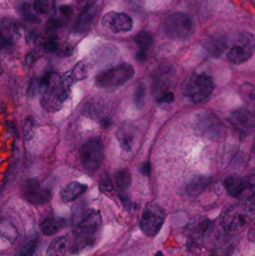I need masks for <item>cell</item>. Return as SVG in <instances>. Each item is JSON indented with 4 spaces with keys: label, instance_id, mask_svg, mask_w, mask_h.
Instances as JSON below:
<instances>
[{
    "label": "cell",
    "instance_id": "cell-13",
    "mask_svg": "<svg viewBox=\"0 0 255 256\" xmlns=\"http://www.w3.org/2000/svg\"><path fill=\"white\" fill-rule=\"evenodd\" d=\"M198 132L204 138H210V139H216L224 132L222 124L215 115L210 112H205L204 115H200L198 119Z\"/></svg>",
    "mask_w": 255,
    "mask_h": 256
},
{
    "label": "cell",
    "instance_id": "cell-26",
    "mask_svg": "<svg viewBox=\"0 0 255 256\" xmlns=\"http://www.w3.org/2000/svg\"><path fill=\"white\" fill-rule=\"evenodd\" d=\"M130 182H132V178H130V172L128 170L122 169L115 174V186L118 188L122 195H125V192L129 188Z\"/></svg>",
    "mask_w": 255,
    "mask_h": 256
},
{
    "label": "cell",
    "instance_id": "cell-9",
    "mask_svg": "<svg viewBox=\"0 0 255 256\" xmlns=\"http://www.w3.org/2000/svg\"><path fill=\"white\" fill-rule=\"evenodd\" d=\"M104 158V150H102V142L98 140H90L85 142L80 149V160L84 168L90 172H94L102 164Z\"/></svg>",
    "mask_w": 255,
    "mask_h": 256
},
{
    "label": "cell",
    "instance_id": "cell-11",
    "mask_svg": "<svg viewBox=\"0 0 255 256\" xmlns=\"http://www.w3.org/2000/svg\"><path fill=\"white\" fill-rule=\"evenodd\" d=\"M22 195L29 202L34 205H44L52 199V192L49 189H42L39 182L30 179L22 185Z\"/></svg>",
    "mask_w": 255,
    "mask_h": 256
},
{
    "label": "cell",
    "instance_id": "cell-24",
    "mask_svg": "<svg viewBox=\"0 0 255 256\" xmlns=\"http://www.w3.org/2000/svg\"><path fill=\"white\" fill-rule=\"evenodd\" d=\"M36 42H39L40 46H42L45 52H50V54H52V52H56L58 50L60 49L59 42L55 39L54 35H49V34L40 35V36L36 39Z\"/></svg>",
    "mask_w": 255,
    "mask_h": 256
},
{
    "label": "cell",
    "instance_id": "cell-34",
    "mask_svg": "<svg viewBox=\"0 0 255 256\" xmlns=\"http://www.w3.org/2000/svg\"><path fill=\"white\" fill-rule=\"evenodd\" d=\"M60 14L64 18H69L72 16V9L70 6H68V5H62V6H60Z\"/></svg>",
    "mask_w": 255,
    "mask_h": 256
},
{
    "label": "cell",
    "instance_id": "cell-20",
    "mask_svg": "<svg viewBox=\"0 0 255 256\" xmlns=\"http://www.w3.org/2000/svg\"><path fill=\"white\" fill-rule=\"evenodd\" d=\"M118 140H119L120 145L124 150H130L132 149V142H134V129H132L130 125H124L122 128H120V130L118 132Z\"/></svg>",
    "mask_w": 255,
    "mask_h": 256
},
{
    "label": "cell",
    "instance_id": "cell-38",
    "mask_svg": "<svg viewBox=\"0 0 255 256\" xmlns=\"http://www.w3.org/2000/svg\"><path fill=\"white\" fill-rule=\"evenodd\" d=\"M252 156L255 158V142H254V145H252Z\"/></svg>",
    "mask_w": 255,
    "mask_h": 256
},
{
    "label": "cell",
    "instance_id": "cell-35",
    "mask_svg": "<svg viewBox=\"0 0 255 256\" xmlns=\"http://www.w3.org/2000/svg\"><path fill=\"white\" fill-rule=\"evenodd\" d=\"M142 99H144V88L140 86L139 89L136 90V104L138 105L142 104Z\"/></svg>",
    "mask_w": 255,
    "mask_h": 256
},
{
    "label": "cell",
    "instance_id": "cell-18",
    "mask_svg": "<svg viewBox=\"0 0 255 256\" xmlns=\"http://www.w3.org/2000/svg\"><path fill=\"white\" fill-rule=\"evenodd\" d=\"M94 14H95V6L92 5V8H89L85 12H80V16L78 18L76 22H75L74 32H84L89 29V26L92 25V20H94Z\"/></svg>",
    "mask_w": 255,
    "mask_h": 256
},
{
    "label": "cell",
    "instance_id": "cell-14",
    "mask_svg": "<svg viewBox=\"0 0 255 256\" xmlns=\"http://www.w3.org/2000/svg\"><path fill=\"white\" fill-rule=\"evenodd\" d=\"M19 36V26L14 20L0 19V49H12L18 42Z\"/></svg>",
    "mask_w": 255,
    "mask_h": 256
},
{
    "label": "cell",
    "instance_id": "cell-16",
    "mask_svg": "<svg viewBox=\"0 0 255 256\" xmlns=\"http://www.w3.org/2000/svg\"><path fill=\"white\" fill-rule=\"evenodd\" d=\"M88 186L85 184H82V182H72L70 184H68L64 189L62 190V200L64 202H74L75 199L80 196V195L84 194L86 192Z\"/></svg>",
    "mask_w": 255,
    "mask_h": 256
},
{
    "label": "cell",
    "instance_id": "cell-4",
    "mask_svg": "<svg viewBox=\"0 0 255 256\" xmlns=\"http://www.w3.org/2000/svg\"><path fill=\"white\" fill-rule=\"evenodd\" d=\"M215 84L212 76L206 74H196L189 78L185 84L184 92L192 102L200 104L212 95Z\"/></svg>",
    "mask_w": 255,
    "mask_h": 256
},
{
    "label": "cell",
    "instance_id": "cell-39",
    "mask_svg": "<svg viewBox=\"0 0 255 256\" xmlns=\"http://www.w3.org/2000/svg\"><path fill=\"white\" fill-rule=\"evenodd\" d=\"M2 60H0V75H2Z\"/></svg>",
    "mask_w": 255,
    "mask_h": 256
},
{
    "label": "cell",
    "instance_id": "cell-6",
    "mask_svg": "<svg viewBox=\"0 0 255 256\" xmlns=\"http://www.w3.org/2000/svg\"><path fill=\"white\" fill-rule=\"evenodd\" d=\"M194 28L192 18L185 12H174L165 19L162 24L164 32L172 39H185L189 36Z\"/></svg>",
    "mask_w": 255,
    "mask_h": 256
},
{
    "label": "cell",
    "instance_id": "cell-15",
    "mask_svg": "<svg viewBox=\"0 0 255 256\" xmlns=\"http://www.w3.org/2000/svg\"><path fill=\"white\" fill-rule=\"evenodd\" d=\"M134 42L138 46V52H136V59L139 62H144L146 59L148 50L152 46V36L150 32H140L139 34L135 35Z\"/></svg>",
    "mask_w": 255,
    "mask_h": 256
},
{
    "label": "cell",
    "instance_id": "cell-10",
    "mask_svg": "<svg viewBox=\"0 0 255 256\" xmlns=\"http://www.w3.org/2000/svg\"><path fill=\"white\" fill-rule=\"evenodd\" d=\"M229 122L240 134H250L255 129V112L249 108H240L230 114Z\"/></svg>",
    "mask_w": 255,
    "mask_h": 256
},
{
    "label": "cell",
    "instance_id": "cell-32",
    "mask_svg": "<svg viewBox=\"0 0 255 256\" xmlns=\"http://www.w3.org/2000/svg\"><path fill=\"white\" fill-rule=\"evenodd\" d=\"M94 2L95 0H75V8L78 9V12H82L92 8Z\"/></svg>",
    "mask_w": 255,
    "mask_h": 256
},
{
    "label": "cell",
    "instance_id": "cell-1",
    "mask_svg": "<svg viewBox=\"0 0 255 256\" xmlns=\"http://www.w3.org/2000/svg\"><path fill=\"white\" fill-rule=\"evenodd\" d=\"M38 92H42V106L49 112H55L62 109L68 99L70 89L62 82V76L56 72H48L38 82Z\"/></svg>",
    "mask_w": 255,
    "mask_h": 256
},
{
    "label": "cell",
    "instance_id": "cell-21",
    "mask_svg": "<svg viewBox=\"0 0 255 256\" xmlns=\"http://www.w3.org/2000/svg\"><path fill=\"white\" fill-rule=\"evenodd\" d=\"M62 219H55V218H46L45 220H42V222L40 224V230L44 235H55L60 229L62 228Z\"/></svg>",
    "mask_w": 255,
    "mask_h": 256
},
{
    "label": "cell",
    "instance_id": "cell-31",
    "mask_svg": "<svg viewBox=\"0 0 255 256\" xmlns=\"http://www.w3.org/2000/svg\"><path fill=\"white\" fill-rule=\"evenodd\" d=\"M156 102L160 105H169L174 102V94L172 92H165L162 95H159L156 99Z\"/></svg>",
    "mask_w": 255,
    "mask_h": 256
},
{
    "label": "cell",
    "instance_id": "cell-28",
    "mask_svg": "<svg viewBox=\"0 0 255 256\" xmlns=\"http://www.w3.org/2000/svg\"><path fill=\"white\" fill-rule=\"evenodd\" d=\"M32 9H34V12H36V14H46L50 10L49 0H35L34 4H32Z\"/></svg>",
    "mask_w": 255,
    "mask_h": 256
},
{
    "label": "cell",
    "instance_id": "cell-3",
    "mask_svg": "<svg viewBox=\"0 0 255 256\" xmlns=\"http://www.w3.org/2000/svg\"><path fill=\"white\" fill-rule=\"evenodd\" d=\"M255 52V35L242 32L236 35L232 46L228 50V60L232 64L248 62Z\"/></svg>",
    "mask_w": 255,
    "mask_h": 256
},
{
    "label": "cell",
    "instance_id": "cell-8",
    "mask_svg": "<svg viewBox=\"0 0 255 256\" xmlns=\"http://www.w3.org/2000/svg\"><path fill=\"white\" fill-rule=\"evenodd\" d=\"M102 226V214L92 212L80 222L76 226V244L80 246H89L95 242L94 236Z\"/></svg>",
    "mask_w": 255,
    "mask_h": 256
},
{
    "label": "cell",
    "instance_id": "cell-33",
    "mask_svg": "<svg viewBox=\"0 0 255 256\" xmlns=\"http://www.w3.org/2000/svg\"><path fill=\"white\" fill-rule=\"evenodd\" d=\"M35 245H36V242H28L26 245H25L24 248H22V252H20V254L22 255H32V252H34V250H35Z\"/></svg>",
    "mask_w": 255,
    "mask_h": 256
},
{
    "label": "cell",
    "instance_id": "cell-5",
    "mask_svg": "<svg viewBox=\"0 0 255 256\" xmlns=\"http://www.w3.org/2000/svg\"><path fill=\"white\" fill-rule=\"evenodd\" d=\"M132 76H134V68L130 64H120L100 72L95 79V82L99 88L108 89V88L122 86Z\"/></svg>",
    "mask_w": 255,
    "mask_h": 256
},
{
    "label": "cell",
    "instance_id": "cell-17",
    "mask_svg": "<svg viewBox=\"0 0 255 256\" xmlns=\"http://www.w3.org/2000/svg\"><path fill=\"white\" fill-rule=\"evenodd\" d=\"M242 182H244V178H240L239 175L232 174L229 175V176L224 180V188L230 196L239 198L242 189Z\"/></svg>",
    "mask_w": 255,
    "mask_h": 256
},
{
    "label": "cell",
    "instance_id": "cell-37",
    "mask_svg": "<svg viewBox=\"0 0 255 256\" xmlns=\"http://www.w3.org/2000/svg\"><path fill=\"white\" fill-rule=\"evenodd\" d=\"M250 202H250V206H249L250 210H252V212H255V196L252 198Z\"/></svg>",
    "mask_w": 255,
    "mask_h": 256
},
{
    "label": "cell",
    "instance_id": "cell-36",
    "mask_svg": "<svg viewBox=\"0 0 255 256\" xmlns=\"http://www.w3.org/2000/svg\"><path fill=\"white\" fill-rule=\"evenodd\" d=\"M142 174L144 175H149L150 174V164L149 162H146V164H144L142 165Z\"/></svg>",
    "mask_w": 255,
    "mask_h": 256
},
{
    "label": "cell",
    "instance_id": "cell-2",
    "mask_svg": "<svg viewBox=\"0 0 255 256\" xmlns=\"http://www.w3.org/2000/svg\"><path fill=\"white\" fill-rule=\"evenodd\" d=\"M252 210L244 205H232L226 208L222 214V228L226 234H236L240 232L250 220Z\"/></svg>",
    "mask_w": 255,
    "mask_h": 256
},
{
    "label": "cell",
    "instance_id": "cell-22",
    "mask_svg": "<svg viewBox=\"0 0 255 256\" xmlns=\"http://www.w3.org/2000/svg\"><path fill=\"white\" fill-rule=\"evenodd\" d=\"M255 196V172L248 175L244 178L242 182V189L239 195V199L242 200H252Z\"/></svg>",
    "mask_w": 255,
    "mask_h": 256
},
{
    "label": "cell",
    "instance_id": "cell-25",
    "mask_svg": "<svg viewBox=\"0 0 255 256\" xmlns=\"http://www.w3.org/2000/svg\"><path fill=\"white\" fill-rule=\"evenodd\" d=\"M208 185H209V179H206L205 176H196L189 182V185L186 186V192L192 196H196Z\"/></svg>",
    "mask_w": 255,
    "mask_h": 256
},
{
    "label": "cell",
    "instance_id": "cell-19",
    "mask_svg": "<svg viewBox=\"0 0 255 256\" xmlns=\"http://www.w3.org/2000/svg\"><path fill=\"white\" fill-rule=\"evenodd\" d=\"M205 49L212 58L220 56L226 49V40L225 38H212V39L208 40V42L205 44Z\"/></svg>",
    "mask_w": 255,
    "mask_h": 256
},
{
    "label": "cell",
    "instance_id": "cell-7",
    "mask_svg": "<svg viewBox=\"0 0 255 256\" xmlns=\"http://www.w3.org/2000/svg\"><path fill=\"white\" fill-rule=\"evenodd\" d=\"M165 222V212L158 204H149L144 209L140 219V229L142 234L154 238L159 234Z\"/></svg>",
    "mask_w": 255,
    "mask_h": 256
},
{
    "label": "cell",
    "instance_id": "cell-30",
    "mask_svg": "<svg viewBox=\"0 0 255 256\" xmlns=\"http://www.w3.org/2000/svg\"><path fill=\"white\" fill-rule=\"evenodd\" d=\"M34 129H35V124L34 120L32 118H28L24 122V126H22V132H24V135L26 139H30L34 134Z\"/></svg>",
    "mask_w": 255,
    "mask_h": 256
},
{
    "label": "cell",
    "instance_id": "cell-27",
    "mask_svg": "<svg viewBox=\"0 0 255 256\" xmlns=\"http://www.w3.org/2000/svg\"><path fill=\"white\" fill-rule=\"evenodd\" d=\"M242 99L246 102L248 105L255 108V86L252 84H244L240 88Z\"/></svg>",
    "mask_w": 255,
    "mask_h": 256
},
{
    "label": "cell",
    "instance_id": "cell-12",
    "mask_svg": "<svg viewBox=\"0 0 255 256\" xmlns=\"http://www.w3.org/2000/svg\"><path fill=\"white\" fill-rule=\"evenodd\" d=\"M102 25L112 32H126L132 29V19L125 12H109L102 16Z\"/></svg>",
    "mask_w": 255,
    "mask_h": 256
},
{
    "label": "cell",
    "instance_id": "cell-29",
    "mask_svg": "<svg viewBox=\"0 0 255 256\" xmlns=\"http://www.w3.org/2000/svg\"><path fill=\"white\" fill-rule=\"evenodd\" d=\"M99 185H100V190H102V192H105V194L112 192V189H114V184H112V182L110 180L109 175L106 174H102V176L100 178Z\"/></svg>",
    "mask_w": 255,
    "mask_h": 256
},
{
    "label": "cell",
    "instance_id": "cell-23",
    "mask_svg": "<svg viewBox=\"0 0 255 256\" xmlns=\"http://www.w3.org/2000/svg\"><path fill=\"white\" fill-rule=\"evenodd\" d=\"M68 246H69V239H68L66 236L56 238V239L50 244L49 250H48V255L50 256L64 255L65 252H66Z\"/></svg>",
    "mask_w": 255,
    "mask_h": 256
}]
</instances>
